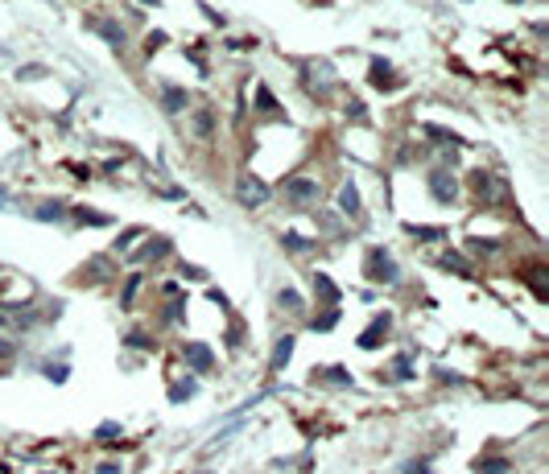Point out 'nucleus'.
<instances>
[{
    "label": "nucleus",
    "mask_w": 549,
    "mask_h": 474,
    "mask_svg": "<svg viewBox=\"0 0 549 474\" xmlns=\"http://www.w3.org/2000/svg\"><path fill=\"white\" fill-rule=\"evenodd\" d=\"M475 471H479V474H504V471H508V462H504V458H488V462L479 458V462H475Z\"/></svg>",
    "instance_id": "18"
},
{
    "label": "nucleus",
    "mask_w": 549,
    "mask_h": 474,
    "mask_svg": "<svg viewBox=\"0 0 549 474\" xmlns=\"http://www.w3.org/2000/svg\"><path fill=\"white\" fill-rule=\"evenodd\" d=\"M367 281H380V285H393L397 276H401V268H397V260L388 256L384 248H367V264H364Z\"/></svg>",
    "instance_id": "1"
},
{
    "label": "nucleus",
    "mask_w": 549,
    "mask_h": 474,
    "mask_svg": "<svg viewBox=\"0 0 549 474\" xmlns=\"http://www.w3.org/2000/svg\"><path fill=\"white\" fill-rule=\"evenodd\" d=\"M335 322H339V313H335V309H326V318H314V330H330Z\"/></svg>",
    "instance_id": "26"
},
{
    "label": "nucleus",
    "mask_w": 549,
    "mask_h": 474,
    "mask_svg": "<svg viewBox=\"0 0 549 474\" xmlns=\"http://www.w3.org/2000/svg\"><path fill=\"white\" fill-rule=\"evenodd\" d=\"M306 87H310V91H326V87H330V66H326V62H310V66H306Z\"/></svg>",
    "instance_id": "10"
},
{
    "label": "nucleus",
    "mask_w": 549,
    "mask_h": 474,
    "mask_svg": "<svg viewBox=\"0 0 549 474\" xmlns=\"http://www.w3.org/2000/svg\"><path fill=\"white\" fill-rule=\"evenodd\" d=\"M388 330H393V318H388V313H376V322L360 334V346H364V350H376V343H380Z\"/></svg>",
    "instance_id": "5"
},
{
    "label": "nucleus",
    "mask_w": 549,
    "mask_h": 474,
    "mask_svg": "<svg viewBox=\"0 0 549 474\" xmlns=\"http://www.w3.org/2000/svg\"><path fill=\"white\" fill-rule=\"evenodd\" d=\"M281 248H289V252H310L314 244H310L306 235H298V231H285V235H281Z\"/></svg>",
    "instance_id": "15"
},
{
    "label": "nucleus",
    "mask_w": 549,
    "mask_h": 474,
    "mask_svg": "<svg viewBox=\"0 0 549 474\" xmlns=\"http://www.w3.org/2000/svg\"><path fill=\"white\" fill-rule=\"evenodd\" d=\"M339 207H343V215H360V190H356L351 182L339 190Z\"/></svg>",
    "instance_id": "13"
},
{
    "label": "nucleus",
    "mask_w": 549,
    "mask_h": 474,
    "mask_svg": "<svg viewBox=\"0 0 549 474\" xmlns=\"http://www.w3.org/2000/svg\"><path fill=\"white\" fill-rule=\"evenodd\" d=\"M161 103H166L170 116H178V112H186V91H178V87H161Z\"/></svg>",
    "instance_id": "12"
},
{
    "label": "nucleus",
    "mask_w": 549,
    "mask_h": 474,
    "mask_svg": "<svg viewBox=\"0 0 549 474\" xmlns=\"http://www.w3.org/2000/svg\"><path fill=\"white\" fill-rule=\"evenodd\" d=\"M62 211H66L62 202H42V207H38V219H42V223H54V219H62Z\"/></svg>",
    "instance_id": "19"
},
{
    "label": "nucleus",
    "mask_w": 549,
    "mask_h": 474,
    "mask_svg": "<svg viewBox=\"0 0 549 474\" xmlns=\"http://www.w3.org/2000/svg\"><path fill=\"white\" fill-rule=\"evenodd\" d=\"M211 124H215V120H211V112H198V116H194V132H198V136H207V132H211Z\"/></svg>",
    "instance_id": "24"
},
{
    "label": "nucleus",
    "mask_w": 549,
    "mask_h": 474,
    "mask_svg": "<svg viewBox=\"0 0 549 474\" xmlns=\"http://www.w3.org/2000/svg\"><path fill=\"white\" fill-rule=\"evenodd\" d=\"M235 198H240L244 207H265V202H269V186H265L261 177H240V182H235Z\"/></svg>",
    "instance_id": "3"
},
{
    "label": "nucleus",
    "mask_w": 549,
    "mask_h": 474,
    "mask_svg": "<svg viewBox=\"0 0 549 474\" xmlns=\"http://www.w3.org/2000/svg\"><path fill=\"white\" fill-rule=\"evenodd\" d=\"M293 346H298V339L293 334H285V339H277V350H273V371H281L289 359H293Z\"/></svg>",
    "instance_id": "11"
},
{
    "label": "nucleus",
    "mask_w": 549,
    "mask_h": 474,
    "mask_svg": "<svg viewBox=\"0 0 549 474\" xmlns=\"http://www.w3.org/2000/svg\"><path fill=\"white\" fill-rule=\"evenodd\" d=\"M87 25H92V29H95V34H99V38H103L108 45H112V50H124V29H120L116 21H108V17H92Z\"/></svg>",
    "instance_id": "4"
},
{
    "label": "nucleus",
    "mask_w": 549,
    "mask_h": 474,
    "mask_svg": "<svg viewBox=\"0 0 549 474\" xmlns=\"http://www.w3.org/2000/svg\"><path fill=\"white\" fill-rule=\"evenodd\" d=\"M319 194H322V186L314 177H289L285 182V198L293 207H310V202H319Z\"/></svg>",
    "instance_id": "2"
},
{
    "label": "nucleus",
    "mask_w": 549,
    "mask_h": 474,
    "mask_svg": "<svg viewBox=\"0 0 549 474\" xmlns=\"http://www.w3.org/2000/svg\"><path fill=\"white\" fill-rule=\"evenodd\" d=\"M372 87H376V91H397V75H393V66L380 62V58L372 62Z\"/></svg>",
    "instance_id": "8"
},
{
    "label": "nucleus",
    "mask_w": 549,
    "mask_h": 474,
    "mask_svg": "<svg viewBox=\"0 0 549 474\" xmlns=\"http://www.w3.org/2000/svg\"><path fill=\"white\" fill-rule=\"evenodd\" d=\"M137 289H140V276H129V285H124V297H120V302H124V305H133Z\"/></svg>",
    "instance_id": "25"
},
{
    "label": "nucleus",
    "mask_w": 549,
    "mask_h": 474,
    "mask_svg": "<svg viewBox=\"0 0 549 474\" xmlns=\"http://www.w3.org/2000/svg\"><path fill=\"white\" fill-rule=\"evenodd\" d=\"M256 108H261V112H277V99L265 91V87H256Z\"/></svg>",
    "instance_id": "21"
},
{
    "label": "nucleus",
    "mask_w": 549,
    "mask_h": 474,
    "mask_svg": "<svg viewBox=\"0 0 549 474\" xmlns=\"http://www.w3.org/2000/svg\"><path fill=\"white\" fill-rule=\"evenodd\" d=\"M153 45H166V34H153V38H149V42H145V50H149V54H153Z\"/></svg>",
    "instance_id": "28"
},
{
    "label": "nucleus",
    "mask_w": 549,
    "mask_h": 474,
    "mask_svg": "<svg viewBox=\"0 0 549 474\" xmlns=\"http://www.w3.org/2000/svg\"><path fill=\"white\" fill-rule=\"evenodd\" d=\"M421 132H425V136H434V140H442V145H455V149L462 145V136H455V132H446V128H438V124H425Z\"/></svg>",
    "instance_id": "16"
},
{
    "label": "nucleus",
    "mask_w": 549,
    "mask_h": 474,
    "mask_svg": "<svg viewBox=\"0 0 549 474\" xmlns=\"http://www.w3.org/2000/svg\"><path fill=\"white\" fill-rule=\"evenodd\" d=\"M417 239H446V231L442 227H409Z\"/></svg>",
    "instance_id": "20"
},
{
    "label": "nucleus",
    "mask_w": 549,
    "mask_h": 474,
    "mask_svg": "<svg viewBox=\"0 0 549 474\" xmlns=\"http://www.w3.org/2000/svg\"><path fill=\"white\" fill-rule=\"evenodd\" d=\"M140 4H157V0H140Z\"/></svg>",
    "instance_id": "32"
},
{
    "label": "nucleus",
    "mask_w": 549,
    "mask_h": 474,
    "mask_svg": "<svg viewBox=\"0 0 549 474\" xmlns=\"http://www.w3.org/2000/svg\"><path fill=\"white\" fill-rule=\"evenodd\" d=\"M475 194H479L483 202H496V198L504 194L500 177H488V173H475Z\"/></svg>",
    "instance_id": "9"
},
{
    "label": "nucleus",
    "mask_w": 549,
    "mask_h": 474,
    "mask_svg": "<svg viewBox=\"0 0 549 474\" xmlns=\"http://www.w3.org/2000/svg\"><path fill=\"white\" fill-rule=\"evenodd\" d=\"M8 355H13V343H4V339H0V359H8Z\"/></svg>",
    "instance_id": "30"
},
{
    "label": "nucleus",
    "mask_w": 549,
    "mask_h": 474,
    "mask_svg": "<svg viewBox=\"0 0 549 474\" xmlns=\"http://www.w3.org/2000/svg\"><path fill=\"white\" fill-rule=\"evenodd\" d=\"M314 293H319L322 302L335 309V302H339V289H335V281H330V276H322V272L314 276Z\"/></svg>",
    "instance_id": "14"
},
{
    "label": "nucleus",
    "mask_w": 549,
    "mask_h": 474,
    "mask_svg": "<svg viewBox=\"0 0 549 474\" xmlns=\"http://www.w3.org/2000/svg\"><path fill=\"white\" fill-rule=\"evenodd\" d=\"M277 302L285 305V309H302V297H298L293 289H281V293H277Z\"/></svg>",
    "instance_id": "22"
},
{
    "label": "nucleus",
    "mask_w": 549,
    "mask_h": 474,
    "mask_svg": "<svg viewBox=\"0 0 549 474\" xmlns=\"http://www.w3.org/2000/svg\"><path fill=\"white\" fill-rule=\"evenodd\" d=\"M95 474H120V466H116V462H103V466H99Z\"/></svg>",
    "instance_id": "29"
},
{
    "label": "nucleus",
    "mask_w": 549,
    "mask_h": 474,
    "mask_svg": "<svg viewBox=\"0 0 549 474\" xmlns=\"http://www.w3.org/2000/svg\"><path fill=\"white\" fill-rule=\"evenodd\" d=\"M75 219H79V223H92V227H108V223H112L108 215H99V211H87V207H79V211H75Z\"/></svg>",
    "instance_id": "17"
},
{
    "label": "nucleus",
    "mask_w": 549,
    "mask_h": 474,
    "mask_svg": "<svg viewBox=\"0 0 549 474\" xmlns=\"http://www.w3.org/2000/svg\"><path fill=\"white\" fill-rule=\"evenodd\" d=\"M442 268H455V272H462V276H467V260L455 256V252H446V256H442Z\"/></svg>",
    "instance_id": "23"
},
{
    "label": "nucleus",
    "mask_w": 549,
    "mask_h": 474,
    "mask_svg": "<svg viewBox=\"0 0 549 474\" xmlns=\"http://www.w3.org/2000/svg\"><path fill=\"white\" fill-rule=\"evenodd\" d=\"M182 355H186V363H190L194 371H207V367L215 363V355H211V350H207L203 343H186V346H182Z\"/></svg>",
    "instance_id": "7"
},
{
    "label": "nucleus",
    "mask_w": 549,
    "mask_h": 474,
    "mask_svg": "<svg viewBox=\"0 0 549 474\" xmlns=\"http://www.w3.org/2000/svg\"><path fill=\"white\" fill-rule=\"evenodd\" d=\"M430 194H434V202H455L458 198V186L451 173H434L430 177Z\"/></svg>",
    "instance_id": "6"
},
{
    "label": "nucleus",
    "mask_w": 549,
    "mask_h": 474,
    "mask_svg": "<svg viewBox=\"0 0 549 474\" xmlns=\"http://www.w3.org/2000/svg\"><path fill=\"white\" fill-rule=\"evenodd\" d=\"M0 207H8V190H0Z\"/></svg>",
    "instance_id": "31"
},
{
    "label": "nucleus",
    "mask_w": 549,
    "mask_h": 474,
    "mask_svg": "<svg viewBox=\"0 0 549 474\" xmlns=\"http://www.w3.org/2000/svg\"><path fill=\"white\" fill-rule=\"evenodd\" d=\"M393 371H397V380H413V367H409V359H397V363H393Z\"/></svg>",
    "instance_id": "27"
}]
</instances>
